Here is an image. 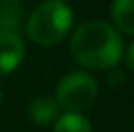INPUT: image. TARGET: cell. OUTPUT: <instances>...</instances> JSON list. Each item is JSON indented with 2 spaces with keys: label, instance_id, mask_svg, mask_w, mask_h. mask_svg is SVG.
I'll return each mask as SVG.
<instances>
[{
  "label": "cell",
  "instance_id": "7a4b0ae2",
  "mask_svg": "<svg viewBox=\"0 0 134 132\" xmlns=\"http://www.w3.org/2000/svg\"><path fill=\"white\" fill-rule=\"evenodd\" d=\"M74 24V14L64 0L43 2L29 14L25 33L41 47H53L68 35Z\"/></svg>",
  "mask_w": 134,
  "mask_h": 132
},
{
  "label": "cell",
  "instance_id": "6da1fadb",
  "mask_svg": "<svg viewBox=\"0 0 134 132\" xmlns=\"http://www.w3.org/2000/svg\"><path fill=\"white\" fill-rule=\"evenodd\" d=\"M70 54L80 66L90 70H111L124 54L122 37L111 24L90 20L70 37Z\"/></svg>",
  "mask_w": 134,
  "mask_h": 132
},
{
  "label": "cell",
  "instance_id": "ba28073f",
  "mask_svg": "<svg viewBox=\"0 0 134 132\" xmlns=\"http://www.w3.org/2000/svg\"><path fill=\"white\" fill-rule=\"evenodd\" d=\"M21 21L20 0H0V31H16Z\"/></svg>",
  "mask_w": 134,
  "mask_h": 132
},
{
  "label": "cell",
  "instance_id": "52a82bcc",
  "mask_svg": "<svg viewBox=\"0 0 134 132\" xmlns=\"http://www.w3.org/2000/svg\"><path fill=\"white\" fill-rule=\"evenodd\" d=\"M53 132H93L91 120L82 113H68L64 111L62 115L57 117L53 122Z\"/></svg>",
  "mask_w": 134,
  "mask_h": 132
},
{
  "label": "cell",
  "instance_id": "7c38bea8",
  "mask_svg": "<svg viewBox=\"0 0 134 132\" xmlns=\"http://www.w3.org/2000/svg\"><path fill=\"white\" fill-rule=\"evenodd\" d=\"M0 97H2V93H0Z\"/></svg>",
  "mask_w": 134,
  "mask_h": 132
},
{
  "label": "cell",
  "instance_id": "8fae6325",
  "mask_svg": "<svg viewBox=\"0 0 134 132\" xmlns=\"http://www.w3.org/2000/svg\"><path fill=\"white\" fill-rule=\"evenodd\" d=\"M43 2H51V0H43Z\"/></svg>",
  "mask_w": 134,
  "mask_h": 132
},
{
  "label": "cell",
  "instance_id": "30bf717a",
  "mask_svg": "<svg viewBox=\"0 0 134 132\" xmlns=\"http://www.w3.org/2000/svg\"><path fill=\"white\" fill-rule=\"evenodd\" d=\"M122 56H124V62H126V68H130V70L134 72V41L128 45L126 53H124Z\"/></svg>",
  "mask_w": 134,
  "mask_h": 132
},
{
  "label": "cell",
  "instance_id": "8992f818",
  "mask_svg": "<svg viewBox=\"0 0 134 132\" xmlns=\"http://www.w3.org/2000/svg\"><path fill=\"white\" fill-rule=\"evenodd\" d=\"M111 20L119 33L134 35V0H115L111 6Z\"/></svg>",
  "mask_w": 134,
  "mask_h": 132
},
{
  "label": "cell",
  "instance_id": "3957f363",
  "mask_svg": "<svg viewBox=\"0 0 134 132\" xmlns=\"http://www.w3.org/2000/svg\"><path fill=\"white\" fill-rule=\"evenodd\" d=\"M99 93L97 80L82 70L62 76L54 91L57 105L68 113H82L95 103Z\"/></svg>",
  "mask_w": 134,
  "mask_h": 132
},
{
  "label": "cell",
  "instance_id": "5b68a950",
  "mask_svg": "<svg viewBox=\"0 0 134 132\" xmlns=\"http://www.w3.org/2000/svg\"><path fill=\"white\" fill-rule=\"evenodd\" d=\"M58 115H60V107L57 105L54 97L49 95H39L27 105V119L39 126L53 124Z\"/></svg>",
  "mask_w": 134,
  "mask_h": 132
},
{
  "label": "cell",
  "instance_id": "9c48e42d",
  "mask_svg": "<svg viewBox=\"0 0 134 132\" xmlns=\"http://www.w3.org/2000/svg\"><path fill=\"white\" fill-rule=\"evenodd\" d=\"M124 80H126V76H124V72L121 70V68H111V72L107 74V82H109V85H113V88H117V85H121L124 84Z\"/></svg>",
  "mask_w": 134,
  "mask_h": 132
},
{
  "label": "cell",
  "instance_id": "277c9868",
  "mask_svg": "<svg viewBox=\"0 0 134 132\" xmlns=\"http://www.w3.org/2000/svg\"><path fill=\"white\" fill-rule=\"evenodd\" d=\"M25 54L24 39L18 31H0V76L14 72Z\"/></svg>",
  "mask_w": 134,
  "mask_h": 132
}]
</instances>
